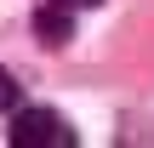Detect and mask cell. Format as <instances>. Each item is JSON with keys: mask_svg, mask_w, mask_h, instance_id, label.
<instances>
[{"mask_svg": "<svg viewBox=\"0 0 154 148\" xmlns=\"http://www.w3.org/2000/svg\"><path fill=\"white\" fill-rule=\"evenodd\" d=\"M6 143L11 148H74L80 137L57 108H17L6 125Z\"/></svg>", "mask_w": 154, "mask_h": 148, "instance_id": "6da1fadb", "label": "cell"}, {"mask_svg": "<svg viewBox=\"0 0 154 148\" xmlns=\"http://www.w3.org/2000/svg\"><path fill=\"white\" fill-rule=\"evenodd\" d=\"M74 6H63V0H40L34 6V34H40V46H51V51H63L69 40H74Z\"/></svg>", "mask_w": 154, "mask_h": 148, "instance_id": "7a4b0ae2", "label": "cell"}, {"mask_svg": "<svg viewBox=\"0 0 154 148\" xmlns=\"http://www.w3.org/2000/svg\"><path fill=\"white\" fill-rule=\"evenodd\" d=\"M17 108H23V86L11 68H0V114H17Z\"/></svg>", "mask_w": 154, "mask_h": 148, "instance_id": "3957f363", "label": "cell"}, {"mask_svg": "<svg viewBox=\"0 0 154 148\" xmlns=\"http://www.w3.org/2000/svg\"><path fill=\"white\" fill-rule=\"evenodd\" d=\"M63 6H74V11H97L103 0H63Z\"/></svg>", "mask_w": 154, "mask_h": 148, "instance_id": "277c9868", "label": "cell"}]
</instances>
